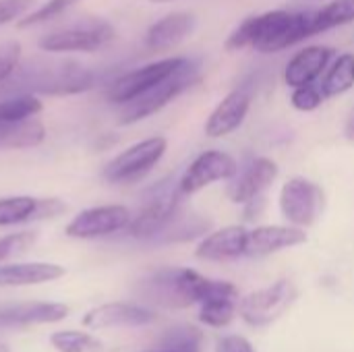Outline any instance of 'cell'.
<instances>
[{
    "mask_svg": "<svg viewBox=\"0 0 354 352\" xmlns=\"http://www.w3.org/2000/svg\"><path fill=\"white\" fill-rule=\"evenodd\" d=\"M4 83L17 93L75 95L91 89L95 75L77 60H31L17 64Z\"/></svg>",
    "mask_w": 354,
    "mask_h": 352,
    "instance_id": "obj_2",
    "label": "cell"
},
{
    "mask_svg": "<svg viewBox=\"0 0 354 352\" xmlns=\"http://www.w3.org/2000/svg\"><path fill=\"white\" fill-rule=\"evenodd\" d=\"M21 58V46L17 41H8L0 46V83H4L12 71L17 68Z\"/></svg>",
    "mask_w": 354,
    "mask_h": 352,
    "instance_id": "obj_33",
    "label": "cell"
},
{
    "mask_svg": "<svg viewBox=\"0 0 354 352\" xmlns=\"http://www.w3.org/2000/svg\"><path fill=\"white\" fill-rule=\"evenodd\" d=\"M348 23H354V0H332L322 10L313 12V33H324Z\"/></svg>",
    "mask_w": 354,
    "mask_h": 352,
    "instance_id": "obj_27",
    "label": "cell"
},
{
    "mask_svg": "<svg viewBox=\"0 0 354 352\" xmlns=\"http://www.w3.org/2000/svg\"><path fill=\"white\" fill-rule=\"evenodd\" d=\"M50 344L56 352H104V342L83 330H56Z\"/></svg>",
    "mask_w": 354,
    "mask_h": 352,
    "instance_id": "obj_26",
    "label": "cell"
},
{
    "mask_svg": "<svg viewBox=\"0 0 354 352\" xmlns=\"http://www.w3.org/2000/svg\"><path fill=\"white\" fill-rule=\"evenodd\" d=\"M156 319V313L149 307L133 303H104L89 309L83 315V326L89 330H110V328H141Z\"/></svg>",
    "mask_w": 354,
    "mask_h": 352,
    "instance_id": "obj_14",
    "label": "cell"
},
{
    "mask_svg": "<svg viewBox=\"0 0 354 352\" xmlns=\"http://www.w3.org/2000/svg\"><path fill=\"white\" fill-rule=\"evenodd\" d=\"M37 241V232L35 230H21V232H12L0 239V263L19 257L23 253H27Z\"/></svg>",
    "mask_w": 354,
    "mask_h": 352,
    "instance_id": "obj_30",
    "label": "cell"
},
{
    "mask_svg": "<svg viewBox=\"0 0 354 352\" xmlns=\"http://www.w3.org/2000/svg\"><path fill=\"white\" fill-rule=\"evenodd\" d=\"M180 197L183 195L178 191V183L174 187L168 180L158 183L151 191H147L139 214L131 220L127 228L129 234L141 241L158 239L166 230V226L178 216Z\"/></svg>",
    "mask_w": 354,
    "mask_h": 352,
    "instance_id": "obj_5",
    "label": "cell"
},
{
    "mask_svg": "<svg viewBox=\"0 0 354 352\" xmlns=\"http://www.w3.org/2000/svg\"><path fill=\"white\" fill-rule=\"evenodd\" d=\"M153 4H164V2H174V0H151Z\"/></svg>",
    "mask_w": 354,
    "mask_h": 352,
    "instance_id": "obj_38",
    "label": "cell"
},
{
    "mask_svg": "<svg viewBox=\"0 0 354 352\" xmlns=\"http://www.w3.org/2000/svg\"><path fill=\"white\" fill-rule=\"evenodd\" d=\"M168 141L164 137L143 139L124 151H120L114 160H110L104 168V178L108 183H135L143 178L166 154Z\"/></svg>",
    "mask_w": 354,
    "mask_h": 352,
    "instance_id": "obj_8",
    "label": "cell"
},
{
    "mask_svg": "<svg viewBox=\"0 0 354 352\" xmlns=\"http://www.w3.org/2000/svg\"><path fill=\"white\" fill-rule=\"evenodd\" d=\"M239 174L236 160L220 149H209L197 156L178 180L180 195H193L218 180H228Z\"/></svg>",
    "mask_w": 354,
    "mask_h": 352,
    "instance_id": "obj_11",
    "label": "cell"
},
{
    "mask_svg": "<svg viewBox=\"0 0 354 352\" xmlns=\"http://www.w3.org/2000/svg\"><path fill=\"white\" fill-rule=\"evenodd\" d=\"M344 135H346V139H348V141H354V112H353V116L348 118V122H346Z\"/></svg>",
    "mask_w": 354,
    "mask_h": 352,
    "instance_id": "obj_36",
    "label": "cell"
},
{
    "mask_svg": "<svg viewBox=\"0 0 354 352\" xmlns=\"http://www.w3.org/2000/svg\"><path fill=\"white\" fill-rule=\"evenodd\" d=\"M216 352H255V349L243 336H224L218 340Z\"/></svg>",
    "mask_w": 354,
    "mask_h": 352,
    "instance_id": "obj_35",
    "label": "cell"
},
{
    "mask_svg": "<svg viewBox=\"0 0 354 352\" xmlns=\"http://www.w3.org/2000/svg\"><path fill=\"white\" fill-rule=\"evenodd\" d=\"M278 178V166L270 158L253 160L228 187V197L232 203H251L261 197V193Z\"/></svg>",
    "mask_w": 354,
    "mask_h": 352,
    "instance_id": "obj_18",
    "label": "cell"
},
{
    "mask_svg": "<svg viewBox=\"0 0 354 352\" xmlns=\"http://www.w3.org/2000/svg\"><path fill=\"white\" fill-rule=\"evenodd\" d=\"M77 2H81V0H48L39 8L29 12L25 19H21L17 25L19 27H31V25H39V23H46V21H52V19L60 17L62 12H66L71 6H75Z\"/></svg>",
    "mask_w": 354,
    "mask_h": 352,
    "instance_id": "obj_31",
    "label": "cell"
},
{
    "mask_svg": "<svg viewBox=\"0 0 354 352\" xmlns=\"http://www.w3.org/2000/svg\"><path fill=\"white\" fill-rule=\"evenodd\" d=\"M334 56V50L328 46H309L301 52H297L284 71V81L288 87H301L315 83L322 73L328 68L330 60Z\"/></svg>",
    "mask_w": 354,
    "mask_h": 352,
    "instance_id": "obj_20",
    "label": "cell"
},
{
    "mask_svg": "<svg viewBox=\"0 0 354 352\" xmlns=\"http://www.w3.org/2000/svg\"><path fill=\"white\" fill-rule=\"evenodd\" d=\"M326 195L322 187L309 178L295 176L280 191V212L288 224L307 228L313 226L324 212Z\"/></svg>",
    "mask_w": 354,
    "mask_h": 352,
    "instance_id": "obj_9",
    "label": "cell"
},
{
    "mask_svg": "<svg viewBox=\"0 0 354 352\" xmlns=\"http://www.w3.org/2000/svg\"><path fill=\"white\" fill-rule=\"evenodd\" d=\"M307 243L305 228L299 226H257L247 234L245 257H266Z\"/></svg>",
    "mask_w": 354,
    "mask_h": 352,
    "instance_id": "obj_16",
    "label": "cell"
},
{
    "mask_svg": "<svg viewBox=\"0 0 354 352\" xmlns=\"http://www.w3.org/2000/svg\"><path fill=\"white\" fill-rule=\"evenodd\" d=\"M64 274L62 266L46 261L0 263V286H37L60 280Z\"/></svg>",
    "mask_w": 354,
    "mask_h": 352,
    "instance_id": "obj_23",
    "label": "cell"
},
{
    "mask_svg": "<svg viewBox=\"0 0 354 352\" xmlns=\"http://www.w3.org/2000/svg\"><path fill=\"white\" fill-rule=\"evenodd\" d=\"M324 93L319 87L311 85H301V87H292V95H290V104L301 110V112H313L324 104Z\"/></svg>",
    "mask_w": 354,
    "mask_h": 352,
    "instance_id": "obj_32",
    "label": "cell"
},
{
    "mask_svg": "<svg viewBox=\"0 0 354 352\" xmlns=\"http://www.w3.org/2000/svg\"><path fill=\"white\" fill-rule=\"evenodd\" d=\"M131 220H133L131 210L124 205H97V207H89L77 214L66 224L64 234L71 239H81V241L102 239V237H110L120 230H127Z\"/></svg>",
    "mask_w": 354,
    "mask_h": 352,
    "instance_id": "obj_10",
    "label": "cell"
},
{
    "mask_svg": "<svg viewBox=\"0 0 354 352\" xmlns=\"http://www.w3.org/2000/svg\"><path fill=\"white\" fill-rule=\"evenodd\" d=\"M66 212L60 199H37L29 195H15L0 199V226H17L33 220H52Z\"/></svg>",
    "mask_w": 354,
    "mask_h": 352,
    "instance_id": "obj_15",
    "label": "cell"
},
{
    "mask_svg": "<svg viewBox=\"0 0 354 352\" xmlns=\"http://www.w3.org/2000/svg\"><path fill=\"white\" fill-rule=\"evenodd\" d=\"M249 108H251V93L247 89L241 87L230 91L209 114L205 122V135L212 139L230 135L245 122Z\"/></svg>",
    "mask_w": 354,
    "mask_h": 352,
    "instance_id": "obj_19",
    "label": "cell"
},
{
    "mask_svg": "<svg viewBox=\"0 0 354 352\" xmlns=\"http://www.w3.org/2000/svg\"><path fill=\"white\" fill-rule=\"evenodd\" d=\"M114 27L104 19H83L81 23L46 33L37 46L44 52H93L114 39Z\"/></svg>",
    "mask_w": 354,
    "mask_h": 352,
    "instance_id": "obj_7",
    "label": "cell"
},
{
    "mask_svg": "<svg viewBox=\"0 0 354 352\" xmlns=\"http://www.w3.org/2000/svg\"><path fill=\"white\" fill-rule=\"evenodd\" d=\"M247 234L249 230L243 226H226L205 237L199 243L195 255L205 261H230V259L245 257Z\"/></svg>",
    "mask_w": 354,
    "mask_h": 352,
    "instance_id": "obj_21",
    "label": "cell"
},
{
    "mask_svg": "<svg viewBox=\"0 0 354 352\" xmlns=\"http://www.w3.org/2000/svg\"><path fill=\"white\" fill-rule=\"evenodd\" d=\"M71 309L54 301H19L0 305V328H29L58 324L68 317Z\"/></svg>",
    "mask_w": 354,
    "mask_h": 352,
    "instance_id": "obj_13",
    "label": "cell"
},
{
    "mask_svg": "<svg viewBox=\"0 0 354 352\" xmlns=\"http://www.w3.org/2000/svg\"><path fill=\"white\" fill-rule=\"evenodd\" d=\"M46 139V129L37 118L0 122V149H27Z\"/></svg>",
    "mask_w": 354,
    "mask_h": 352,
    "instance_id": "obj_24",
    "label": "cell"
},
{
    "mask_svg": "<svg viewBox=\"0 0 354 352\" xmlns=\"http://www.w3.org/2000/svg\"><path fill=\"white\" fill-rule=\"evenodd\" d=\"M199 307L201 324L209 328H226L239 313V290L230 282L212 280V286Z\"/></svg>",
    "mask_w": 354,
    "mask_h": 352,
    "instance_id": "obj_17",
    "label": "cell"
},
{
    "mask_svg": "<svg viewBox=\"0 0 354 352\" xmlns=\"http://www.w3.org/2000/svg\"><path fill=\"white\" fill-rule=\"evenodd\" d=\"M197 21L195 15L191 12H170L166 17H162L160 21H156L147 33H145V46L153 52H164L170 50L174 46H178L183 39H187L193 29H195Z\"/></svg>",
    "mask_w": 354,
    "mask_h": 352,
    "instance_id": "obj_22",
    "label": "cell"
},
{
    "mask_svg": "<svg viewBox=\"0 0 354 352\" xmlns=\"http://www.w3.org/2000/svg\"><path fill=\"white\" fill-rule=\"evenodd\" d=\"M199 79V68L193 60H185L172 75L143 91L141 95L133 98L131 102L122 104L118 112V122L120 124H133L139 122L156 112H160L164 106H168L174 98H178L183 91H187L195 81Z\"/></svg>",
    "mask_w": 354,
    "mask_h": 352,
    "instance_id": "obj_4",
    "label": "cell"
},
{
    "mask_svg": "<svg viewBox=\"0 0 354 352\" xmlns=\"http://www.w3.org/2000/svg\"><path fill=\"white\" fill-rule=\"evenodd\" d=\"M41 112V102L31 93H17L0 102V122L31 118Z\"/></svg>",
    "mask_w": 354,
    "mask_h": 352,
    "instance_id": "obj_28",
    "label": "cell"
},
{
    "mask_svg": "<svg viewBox=\"0 0 354 352\" xmlns=\"http://www.w3.org/2000/svg\"><path fill=\"white\" fill-rule=\"evenodd\" d=\"M212 280L189 268H164L139 282V295L153 307L185 309L205 299Z\"/></svg>",
    "mask_w": 354,
    "mask_h": 352,
    "instance_id": "obj_3",
    "label": "cell"
},
{
    "mask_svg": "<svg viewBox=\"0 0 354 352\" xmlns=\"http://www.w3.org/2000/svg\"><path fill=\"white\" fill-rule=\"evenodd\" d=\"M354 87V54L346 52L340 54L334 64L328 68L324 81H322V93L324 98H336L342 95L346 91H351Z\"/></svg>",
    "mask_w": 354,
    "mask_h": 352,
    "instance_id": "obj_25",
    "label": "cell"
},
{
    "mask_svg": "<svg viewBox=\"0 0 354 352\" xmlns=\"http://www.w3.org/2000/svg\"><path fill=\"white\" fill-rule=\"evenodd\" d=\"M299 290L290 280H278L239 301V315L253 328H266L278 322L297 301Z\"/></svg>",
    "mask_w": 354,
    "mask_h": 352,
    "instance_id": "obj_6",
    "label": "cell"
},
{
    "mask_svg": "<svg viewBox=\"0 0 354 352\" xmlns=\"http://www.w3.org/2000/svg\"><path fill=\"white\" fill-rule=\"evenodd\" d=\"M185 60L187 58H183V56H172V58H164V60L145 64L131 73H124L110 85L108 100L114 104H120V106L131 102L133 98L141 95L143 91H147L149 87H153L156 83H160L162 79L172 75Z\"/></svg>",
    "mask_w": 354,
    "mask_h": 352,
    "instance_id": "obj_12",
    "label": "cell"
},
{
    "mask_svg": "<svg viewBox=\"0 0 354 352\" xmlns=\"http://www.w3.org/2000/svg\"><path fill=\"white\" fill-rule=\"evenodd\" d=\"M147 352H174V351H166V349H156V351H147Z\"/></svg>",
    "mask_w": 354,
    "mask_h": 352,
    "instance_id": "obj_39",
    "label": "cell"
},
{
    "mask_svg": "<svg viewBox=\"0 0 354 352\" xmlns=\"http://www.w3.org/2000/svg\"><path fill=\"white\" fill-rule=\"evenodd\" d=\"M174 352H201V332L191 326H176L160 338V346Z\"/></svg>",
    "mask_w": 354,
    "mask_h": 352,
    "instance_id": "obj_29",
    "label": "cell"
},
{
    "mask_svg": "<svg viewBox=\"0 0 354 352\" xmlns=\"http://www.w3.org/2000/svg\"><path fill=\"white\" fill-rule=\"evenodd\" d=\"M33 0H0V25L10 23L12 19H19Z\"/></svg>",
    "mask_w": 354,
    "mask_h": 352,
    "instance_id": "obj_34",
    "label": "cell"
},
{
    "mask_svg": "<svg viewBox=\"0 0 354 352\" xmlns=\"http://www.w3.org/2000/svg\"><path fill=\"white\" fill-rule=\"evenodd\" d=\"M0 352H12V351H10V346H8L6 342H0Z\"/></svg>",
    "mask_w": 354,
    "mask_h": 352,
    "instance_id": "obj_37",
    "label": "cell"
},
{
    "mask_svg": "<svg viewBox=\"0 0 354 352\" xmlns=\"http://www.w3.org/2000/svg\"><path fill=\"white\" fill-rule=\"evenodd\" d=\"M313 33V12L270 10L245 19L226 39V50L253 48L257 52L274 54L286 50Z\"/></svg>",
    "mask_w": 354,
    "mask_h": 352,
    "instance_id": "obj_1",
    "label": "cell"
}]
</instances>
